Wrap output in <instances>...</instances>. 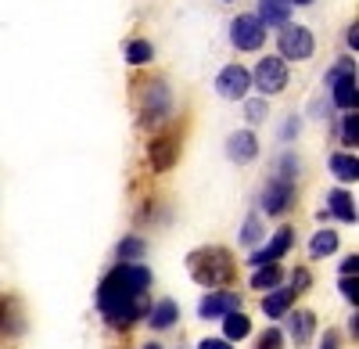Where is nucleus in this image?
<instances>
[{
	"mask_svg": "<svg viewBox=\"0 0 359 349\" xmlns=\"http://www.w3.org/2000/svg\"><path fill=\"white\" fill-rule=\"evenodd\" d=\"M280 281H284V270L277 263H262L252 274V288H259V292H269V288H277Z\"/></svg>",
	"mask_w": 359,
	"mask_h": 349,
	"instance_id": "21",
	"label": "nucleus"
},
{
	"mask_svg": "<svg viewBox=\"0 0 359 349\" xmlns=\"http://www.w3.org/2000/svg\"><path fill=\"white\" fill-rule=\"evenodd\" d=\"M277 177H280V180H291V184H294V177H298V159H294L291 152H287V155L280 159V173H277Z\"/></svg>",
	"mask_w": 359,
	"mask_h": 349,
	"instance_id": "29",
	"label": "nucleus"
},
{
	"mask_svg": "<svg viewBox=\"0 0 359 349\" xmlns=\"http://www.w3.org/2000/svg\"><path fill=\"white\" fill-rule=\"evenodd\" d=\"M230 40L237 51H259L266 44V25L255 15H237L230 22Z\"/></svg>",
	"mask_w": 359,
	"mask_h": 349,
	"instance_id": "5",
	"label": "nucleus"
},
{
	"mask_svg": "<svg viewBox=\"0 0 359 349\" xmlns=\"http://www.w3.org/2000/svg\"><path fill=\"white\" fill-rule=\"evenodd\" d=\"M291 303H294V288H269L266 292V299H262V313L266 317H273V321H280V317L291 310Z\"/></svg>",
	"mask_w": 359,
	"mask_h": 349,
	"instance_id": "15",
	"label": "nucleus"
},
{
	"mask_svg": "<svg viewBox=\"0 0 359 349\" xmlns=\"http://www.w3.org/2000/svg\"><path fill=\"white\" fill-rule=\"evenodd\" d=\"M255 238H259V223L248 220V223H245V242H255Z\"/></svg>",
	"mask_w": 359,
	"mask_h": 349,
	"instance_id": "34",
	"label": "nucleus"
},
{
	"mask_svg": "<svg viewBox=\"0 0 359 349\" xmlns=\"http://www.w3.org/2000/svg\"><path fill=\"white\" fill-rule=\"evenodd\" d=\"M198 349H233V345H230L226 338H205V342H201Z\"/></svg>",
	"mask_w": 359,
	"mask_h": 349,
	"instance_id": "33",
	"label": "nucleus"
},
{
	"mask_svg": "<svg viewBox=\"0 0 359 349\" xmlns=\"http://www.w3.org/2000/svg\"><path fill=\"white\" fill-rule=\"evenodd\" d=\"M287 4H298V8H306V4H313V0H287Z\"/></svg>",
	"mask_w": 359,
	"mask_h": 349,
	"instance_id": "38",
	"label": "nucleus"
},
{
	"mask_svg": "<svg viewBox=\"0 0 359 349\" xmlns=\"http://www.w3.org/2000/svg\"><path fill=\"white\" fill-rule=\"evenodd\" d=\"M327 209H331L341 223H355V202L348 191H331L327 195Z\"/></svg>",
	"mask_w": 359,
	"mask_h": 349,
	"instance_id": "19",
	"label": "nucleus"
},
{
	"mask_svg": "<svg viewBox=\"0 0 359 349\" xmlns=\"http://www.w3.org/2000/svg\"><path fill=\"white\" fill-rule=\"evenodd\" d=\"M355 140H359V119H355V108H348V115L341 119V144L355 148Z\"/></svg>",
	"mask_w": 359,
	"mask_h": 349,
	"instance_id": "25",
	"label": "nucleus"
},
{
	"mask_svg": "<svg viewBox=\"0 0 359 349\" xmlns=\"http://www.w3.org/2000/svg\"><path fill=\"white\" fill-rule=\"evenodd\" d=\"M291 245H294V230H291V227H280L277 235L269 238V245H266V249L252 252V259H248V263H252V267H262V263H277V259H280V256H284Z\"/></svg>",
	"mask_w": 359,
	"mask_h": 349,
	"instance_id": "10",
	"label": "nucleus"
},
{
	"mask_svg": "<svg viewBox=\"0 0 359 349\" xmlns=\"http://www.w3.org/2000/svg\"><path fill=\"white\" fill-rule=\"evenodd\" d=\"M341 296H345L352 306L359 303V281H355V277H341Z\"/></svg>",
	"mask_w": 359,
	"mask_h": 349,
	"instance_id": "31",
	"label": "nucleus"
},
{
	"mask_svg": "<svg viewBox=\"0 0 359 349\" xmlns=\"http://www.w3.org/2000/svg\"><path fill=\"white\" fill-rule=\"evenodd\" d=\"M147 321H151V328L155 331H169L172 324H176V317H180V310H176V303L172 299H162V303H155V306H147Z\"/></svg>",
	"mask_w": 359,
	"mask_h": 349,
	"instance_id": "17",
	"label": "nucleus"
},
{
	"mask_svg": "<svg viewBox=\"0 0 359 349\" xmlns=\"http://www.w3.org/2000/svg\"><path fill=\"white\" fill-rule=\"evenodd\" d=\"M266 112H269V108H266V98H255V101L245 105V119H248V123H262Z\"/></svg>",
	"mask_w": 359,
	"mask_h": 349,
	"instance_id": "27",
	"label": "nucleus"
},
{
	"mask_svg": "<svg viewBox=\"0 0 359 349\" xmlns=\"http://www.w3.org/2000/svg\"><path fill=\"white\" fill-rule=\"evenodd\" d=\"M277 47H280L284 62H306V58H313L316 40H313V33H309L306 25L284 22V25H280V37H277Z\"/></svg>",
	"mask_w": 359,
	"mask_h": 349,
	"instance_id": "3",
	"label": "nucleus"
},
{
	"mask_svg": "<svg viewBox=\"0 0 359 349\" xmlns=\"http://www.w3.org/2000/svg\"><path fill=\"white\" fill-rule=\"evenodd\" d=\"M219 321H223V338H226V342H241V338L252 335V317H245L241 306L230 310V313H223Z\"/></svg>",
	"mask_w": 359,
	"mask_h": 349,
	"instance_id": "16",
	"label": "nucleus"
},
{
	"mask_svg": "<svg viewBox=\"0 0 359 349\" xmlns=\"http://www.w3.org/2000/svg\"><path fill=\"white\" fill-rule=\"evenodd\" d=\"M331 173L338 180H355L359 177V159L352 152H338V155H331Z\"/></svg>",
	"mask_w": 359,
	"mask_h": 349,
	"instance_id": "22",
	"label": "nucleus"
},
{
	"mask_svg": "<svg viewBox=\"0 0 359 349\" xmlns=\"http://www.w3.org/2000/svg\"><path fill=\"white\" fill-rule=\"evenodd\" d=\"M291 133H298V119H287V126H284V137H291Z\"/></svg>",
	"mask_w": 359,
	"mask_h": 349,
	"instance_id": "37",
	"label": "nucleus"
},
{
	"mask_svg": "<svg viewBox=\"0 0 359 349\" xmlns=\"http://www.w3.org/2000/svg\"><path fill=\"white\" fill-rule=\"evenodd\" d=\"M327 79H331V98H334V105H338L341 112L355 108V101H359V86H355V69H352V62H341Z\"/></svg>",
	"mask_w": 359,
	"mask_h": 349,
	"instance_id": "6",
	"label": "nucleus"
},
{
	"mask_svg": "<svg viewBox=\"0 0 359 349\" xmlns=\"http://www.w3.org/2000/svg\"><path fill=\"white\" fill-rule=\"evenodd\" d=\"M338 249V235H334V230H316V235H313V242H309V256L313 259H323V256H331Z\"/></svg>",
	"mask_w": 359,
	"mask_h": 349,
	"instance_id": "23",
	"label": "nucleus"
},
{
	"mask_svg": "<svg viewBox=\"0 0 359 349\" xmlns=\"http://www.w3.org/2000/svg\"><path fill=\"white\" fill-rule=\"evenodd\" d=\"M255 349H284V331H277V328H269L262 338H259V345Z\"/></svg>",
	"mask_w": 359,
	"mask_h": 349,
	"instance_id": "30",
	"label": "nucleus"
},
{
	"mask_svg": "<svg viewBox=\"0 0 359 349\" xmlns=\"http://www.w3.org/2000/svg\"><path fill=\"white\" fill-rule=\"evenodd\" d=\"M147 159H151V166L158 173L172 169L176 159H180V133L176 130H165V133L151 137V144H147Z\"/></svg>",
	"mask_w": 359,
	"mask_h": 349,
	"instance_id": "8",
	"label": "nucleus"
},
{
	"mask_svg": "<svg viewBox=\"0 0 359 349\" xmlns=\"http://www.w3.org/2000/svg\"><path fill=\"white\" fill-rule=\"evenodd\" d=\"M359 274V256H348L341 263V277H355Z\"/></svg>",
	"mask_w": 359,
	"mask_h": 349,
	"instance_id": "32",
	"label": "nucleus"
},
{
	"mask_svg": "<svg viewBox=\"0 0 359 349\" xmlns=\"http://www.w3.org/2000/svg\"><path fill=\"white\" fill-rule=\"evenodd\" d=\"M248 86H252V72L245 65H226L216 76V94L226 101H245L248 98Z\"/></svg>",
	"mask_w": 359,
	"mask_h": 349,
	"instance_id": "7",
	"label": "nucleus"
},
{
	"mask_svg": "<svg viewBox=\"0 0 359 349\" xmlns=\"http://www.w3.org/2000/svg\"><path fill=\"white\" fill-rule=\"evenodd\" d=\"M309 284H313V274H309L306 267H298V270L291 274V288H294V296H302V292H309Z\"/></svg>",
	"mask_w": 359,
	"mask_h": 349,
	"instance_id": "28",
	"label": "nucleus"
},
{
	"mask_svg": "<svg viewBox=\"0 0 359 349\" xmlns=\"http://www.w3.org/2000/svg\"><path fill=\"white\" fill-rule=\"evenodd\" d=\"M144 252H147V245L140 238H126L123 245H118V259H126V263H130V259H140Z\"/></svg>",
	"mask_w": 359,
	"mask_h": 349,
	"instance_id": "26",
	"label": "nucleus"
},
{
	"mask_svg": "<svg viewBox=\"0 0 359 349\" xmlns=\"http://www.w3.org/2000/svg\"><path fill=\"white\" fill-rule=\"evenodd\" d=\"M284 317H287V335H291V342H294V345H306V342L313 338V331H316V313H313V310H287Z\"/></svg>",
	"mask_w": 359,
	"mask_h": 349,
	"instance_id": "14",
	"label": "nucleus"
},
{
	"mask_svg": "<svg viewBox=\"0 0 359 349\" xmlns=\"http://www.w3.org/2000/svg\"><path fill=\"white\" fill-rule=\"evenodd\" d=\"M348 47H352V51L359 47V25H355V22L348 25Z\"/></svg>",
	"mask_w": 359,
	"mask_h": 349,
	"instance_id": "36",
	"label": "nucleus"
},
{
	"mask_svg": "<svg viewBox=\"0 0 359 349\" xmlns=\"http://www.w3.org/2000/svg\"><path fill=\"white\" fill-rule=\"evenodd\" d=\"M151 58H155V51H151V44H147V40L126 44V62H130V65H147Z\"/></svg>",
	"mask_w": 359,
	"mask_h": 349,
	"instance_id": "24",
	"label": "nucleus"
},
{
	"mask_svg": "<svg viewBox=\"0 0 359 349\" xmlns=\"http://www.w3.org/2000/svg\"><path fill=\"white\" fill-rule=\"evenodd\" d=\"M287 15H291V4H287V0H259V15H255V18L269 29V25H284Z\"/></svg>",
	"mask_w": 359,
	"mask_h": 349,
	"instance_id": "18",
	"label": "nucleus"
},
{
	"mask_svg": "<svg viewBox=\"0 0 359 349\" xmlns=\"http://www.w3.org/2000/svg\"><path fill=\"white\" fill-rule=\"evenodd\" d=\"M187 270H191V277L198 281V284H205V288H226V284H233V259H230V252L223 249V245H205V249H194L191 256H187Z\"/></svg>",
	"mask_w": 359,
	"mask_h": 349,
	"instance_id": "2",
	"label": "nucleus"
},
{
	"mask_svg": "<svg viewBox=\"0 0 359 349\" xmlns=\"http://www.w3.org/2000/svg\"><path fill=\"white\" fill-rule=\"evenodd\" d=\"M291 206H294V184L273 177V180L266 184V191H262V209H266V216H284Z\"/></svg>",
	"mask_w": 359,
	"mask_h": 349,
	"instance_id": "9",
	"label": "nucleus"
},
{
	"mask_svg": "<svg viewBox=\"0 0 359 349\" xmlns=\"http://www.w3.org/2000/svg\"><path fill=\"white\" fill-rule=\"evenodd\" d=\"M151 288V270L137 263H118L97 288V306L111 328H130L147 313L144 292Z\"/></svg>",
	"mask_w": 359,
	"mask_h": 349,
	"instance_id": "1",
	"label": "nucleus"
},
{
	"mask_svg": "<svg viewBox=\"0 0 359 349\" xmlns=\"http://www.w3.org/2000/svg\"><path fill=\"white\" fill-rule=\"evenodd\" d=\"M252 86H259L262 98L280 94L284 86H287V62H284V58H273V54L259 58V65L252 72Z\"/></svg>",
	"mask_w": 359,
	"mask_h": 349,
	"instance_id": "4",
	"label": "nucleus"
},
{
	"mask_svg": "<svg viewBox=\"0 0 359 349\" xmlns=\"http://www.w3.org/2000/svg\"><path fill=\"white\" fill-rule=\"evenodd\" d=\"M144 349H162V345H158V342H147V345H144Z\"/></svg>",
	"mask_w": 359,
	"mask_h": 349,
	"instance_id": "39",
	"label": "nucleus"
},
{
	"mask_svg": "<svg viewBox=\"0 0 359 349\" xmlns=\"http://www.w3.org/2000/svg\"><path fill=\"white\" fill-rule=\"evenodd\" d=\"M320 349H338V331H327L323 335V345Z\"/></svg>",
	"mask_w": 359,
	"mask_h": 349,
	"instance_id": "35",
	"label": "nucleus"
},
{
	"mask_svg": "<svg viewBox=\"0 0 359 349\" xmlns=\"http://www.w3.org/2000/svg\"><path fill=\"white\" fill-rule=\"evenodd\" d=\"M0 335H22V317H18V303L15 299H0Z\"/></svg>",
	"mask_w": 359,
	"mask_h": 349,
	"instance_id": "20",
	"label": "nucleus"
},
{
	"mask_svg": "<svg viewBox=\"0 0 359 349\" xmlns=\"http://www.w3.org/2000/svg\"><path fill=\"white\" fill-rule=\"evenodd\" d=\"M241 306V299H237V292H208L201 303H198V317H205V321H219L223 313L237 310Z\"/></svg>",
	"mask_w": 359,
	"mask_h": 349,
	"instance_id": "12",
	"label": "nucleus"
},
{
	"mask_svg": "<svg viewBox=\"0 0 359 349\" xmlns=\"http://www.w3.org/2000/svg\"><path fill=\"white\" fill-rule=\"evenodd\" d=\"M226 155H230V162H237V166L252 162V159L259 155V140H255V133H252V130H237V133H230V137H226Z\"/></svg>",
	"mask_w": 359,
	"mask_h": 349,
	"instance_id": "11",
	"label": "nucleus"
},
{
	"mask_svg": "<svg viewBox=\"0 0 359 349\" xmlns=\"http://www.w3.org/2000/svg\"><path fill=\"white\" fill-rule=\"evenodd\" d=\"M169 115V86L165 83H147L144 91V119L147 123H158Z\"/></svg>",
	"mask_w": 359,
	"mask_h": 349,
	"instance_id": "13",
	"label": "nucleus"
}]
</instances>
